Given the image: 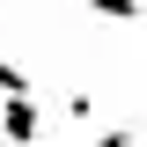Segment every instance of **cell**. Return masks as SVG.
<instances>
[{"mask_svg":"<svg viewBox=\"0 0 147 147\" xmlns=\"http://www.w3.org/2000/svg\"><path fill=\"white\" fill-rule=\"evenodd\" d=\"M88 15H103V22H140L147 0H88Z\"/></svg>","mask_w":147,"mask_h":147,"instance_id":"cell-2","label":"cell"},{"mask_svg":"<svg viewBox=\"0 0 147 147\" xmlns=\"http://www.w3.org/2000/svg\"><path fill=\"white\" fill-rule=\"evenodd\" d=\"M15 88H30V74H22V66H7V59H0V96H15Z\"/></svg>","mask_w":147,"mask_h":147,"instance_id":"cell-3","label":"cell"},{"mask_svg":"<svg viewBox=\"0 0 147 147\" xmlns=\"http://www.w3.org/2000/svg\"><path fill=\"white\" fill-rule=\"evenodd\" d=\"M88 147H132V132H103V140H88Z\"/></svg>","mask_w":147,"mask_h":147,"instance_id":"cell-4","label":"cell"},{"mask_svg":"<svg viewBox=\"0 0 147 147\" xmlns=\"http://www.w3.org/2000/svg\"><path fill=\"white\" fill-rule=\"evenodd\" d=\"M37 132H44V110L30 103V88L0 96V140H7V147H37Z\"/></svg>","mask_w":147,"mask_h":147,"instance_id":"cell-1","label":"cell"}]
</instances>
